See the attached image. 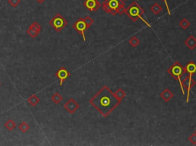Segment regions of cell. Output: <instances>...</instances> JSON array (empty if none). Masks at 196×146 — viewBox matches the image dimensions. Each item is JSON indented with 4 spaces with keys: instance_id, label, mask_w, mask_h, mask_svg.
I'll list each match as a JSON object with an SVG mask.
<instances>
[{
    "instance_id": "5bb4252c",
    "label": "cell",
    "mask_w": 196,
    "mask_h": 146,
    "mask_svg": "<svg viewBox=\"0 0 196 146\" xmlns=\"http://www.w3.org/2000/svg\"><path fill=\"white\" fill-rule=\"evenodd\" d=\"M27 102H28L31 106H32V107H35L37 104H38V103H40V98H39L36 94H33V95H32L31 97H29L27 99Z\"/></svg>"
},
{
    "instance_id": "5b68a950",
    "label": "cell",
    "mask_w": 196,
    "mask_h": 146,
    "mask_svg": "<svg viewBox=\"0 0 196 146\" xmlns=\"http://www.w3.org/2000/svg\"><path fill=\"white\" fill-rule=\"evenodd\" d=\"M49 25L56 32L59 33L68 25V21L61 14L57 13L49 22Z\"/></svg>"
},
{
    "instance_id": "9a60e30c",
    "label": "cell",
    "mask_w": 196,
    "mask_h": 146,
    "mask_svg": "<svg viewBox=\"0 0 196 146\" xmlns=\"http://www.w3.org/2000/svg\"><path fill=\"white\" fill-rule=\"evenodd\" d=\"M150 10H151V12H153L155 15H160L162 12V11H163V7H162L158 2H156V3H154L152 5Z\"/></svg>"
},
{
    "instance_id": "4316f807",
    "label": "cell",
    "mask_w": 196,
    "mask_h": 146,
    "mask_svg": "<svg viewBox=\"0 0 196 146\" xmlns=\"http://www.w3.org/2000/svg\"><path fill=\"white\" fill-rule=\"evenodd\" d=\"M163 1H164V2H165V4H166V8H167V11H168L169 15H171V12H170L169 7L168 3H167V1H166V0H163Z\"/></svg>"
},
{
    "instance_id": "ac0fdd59",
    "label": "cell",
    "mask_w": 196,
    "mask_h": 146,
    "mask_svg": "<svg viewBox=\"0 0 196 146\" xmlns=\"http://www.w3.org/2000/svg\"><path fill=\"white\" fill-rule=\"evenodd\" d=\"M114 94H115V96H116V98L118 99L119 100H120V101H121V100H123V99L124 98L126 95V92H125L122 88L117 89V90H116V91L114 93Z\"/></svg>"
},
{
    "instance_id": "d6986e66",
    "label": "cell",
    "mask_w": 196,
    "mask_h": 146,
    "mask_svg": "<svg viewBox=\"0 0 196 146\" xmlns=\"http://www.w3.org/2000/svg\"><path fill=\"white\" fill-rule=\"evenodd\" d=\"M129 43L130 44V46L135 48L138 46L139 44H140V40L138 39V38L136 37V36H133L130 39V40H129Z\"/></svg>"
},
{
    "instance_id": "4dcf8cb0",
    "label": "cell",
    "mask_w": 196,
    "mask_h": 146,
    "mask_svg": "<svg viewBox=\"0 0 196 146\" xmlns=\"http://www.w3.org/2000/svg\"><path fill=\"white\" fill-rule=\"evenodd\" d=\"M0 85H1V84H0Z\"/></svg>"
},
{
    "instance_id": "277c9868",
    "label": "cell",
    "mask_w": 196,
    "mask_h": 146,
    "mask_svg": "<svg viewBox=\"0 0 196 146\" xmlns=\"http://www.w3.org/2000/svg\"><path fill=\"white\" fill-rule=\"evenodd\" d=\"M167 72L171 76H172L175 79L178 80L180 84V88L182 89V91L183 94H185V92L184 88H182V80L181 78L184 76V74L185 73V68L180 64L179 62H175L173 65H172L168 69H167Z\"/></svg>"
},
{
    "instance_id": "484cf974",
    "label": "cell",
    "mask_w": 196,
    "mask_h": 146,
    "mask_svg": "<svg viewBox=\"0 0 196 146\" xmlns=\"http://www.w3.org/2000/svg\"><path fill=\"white\" fill-rule=\"evenodd\" d=\"M188 140L190 142V143H191L192 145H196V133H192V134H191V136L188 137Z\"/></svg>"
},
{
    "instance_id": "7402d4cb",
    "label": "cell",
    "mask_w": 196,
    "mask_h": 146,
    "mask_svg": "<svg viewBox=\"0 0 196 146\" xmlns=\"http://www.w3.org/2000/svg\"><path fill=\"white\" fill-rule=\"evenodd\" d=\"M84 21L85 24H86L87 29L90 28V27L93 25V22H94V21H93V18H92L90 16H89V15H87V16L85 17V18H84Z\"/></svg>"
},
{
    "instance_id": "f1b7e54d",
    "label": "cell",
    "mask_w": 196,
    "mask_h": 146,
    "mask_svg": "<svg viewBox=\"0 0 196 146\" xmlns=\"http://www.w3.org/2000/svg\"><path fill=\"white\" fill-rule=\"evenodd\" d=\"M123 1H127V0H123Z\"/></svg>"
},
{
    "instance_id": "44dd1931",
    "label": "cell",
    "mask_w": 196,
    "mask_h": 146,
    "mask_svg": "<svg viewBox=\"0 0 196 146\" xmlns=\"http://www.w3.org/2000/svg\"><path fill=\"white\" fill-rule=\"evenodd\" d=\"M179 26L180 28H182L183 30H186L190 26L189 21H188V19H186V18H183L181 22H179Z\"/></svg>"
},
{
    "instance_id": "6da1fadb",
    "label": "cell",
    "mask_w": 196,
    "mask_h": 146,
    "mask_svg": "<svg viewBox=\"0 0 196 146\" xmlns=\"http://www.w3.org/2000/svg\"><path fill=\"white\" fill-rule=\"evenodd\" d=\"M89 102L103 117H108L121 103L107 86H103Z\"/></svg>"
},
{
    "instance_id": "8992f818",
    "label": "cell",
    "mask_w": 196,
    "mask_h": 146,
    "mask_svg": "<svg viewBox=\"0 0 196 146\" xmlns=\"http://www.w3.org/2000/svg\"><path fill=\"white\" fill-rule=\"evenodd\" d=\"M196 85L195 81L191 79V76H187L182 80V85L184 90L187 91V97H186V103H188L190 97V91L191 89Z\"/></svg>"
},
{
    "instance_id": "8fae6325",
    "label": "cell",
    "mask_w": 196,
    "mask_h": 146,
    "mask_svg": "<svg viewBox=\"0 0 196 146\" xmlns=\"http://www.w3.org/2000/svg\"><path fill=\"white\" fill-rule=\"evenodd\" d=\"M173 97H174V94L169 88L164 89V91L160 94V97L166 102L170 101L173 98Z\"/></svg>"
},
{
    "instance_id": "7c38bea8",
    "label": "cell",
    "mask_w": 196,
    "mask_h": 146,
    "mask_svg": "<svg viewBox=\"0 0 196 146\" xmlns=\"http://www.w3.org/2000/svg\"><path fill=\"white\" fill-rule=\"evenodd\" d=\"M185 71L191 77L196 73V64L194 62H189L185 67Z\"/></svg>"
},
{
    "instance_id": "9c48e42d",
    "label": "cell",
    "mask_w": 196,
    "mask_h": 146,
    "mask_svg": "<svg viewBox=\"0 0 196 146\" xmlns=\"http://www.w3.org/2000/svg\"><path fill=\"white\" fill-rule=\"evenodd\" d=\"M83 5L90 12H96L101 7V4L98 0H85Z\"/></svg>"
},
{
    "instance_id": "f546056e",
    "label": "cell",
    "mask_w": 196,
    "mask_h": 146,
    "mask_svg": "<svg viewBox=\"0 0 196 146\" xmlns=\"http://www.w3.org/2000/svg\"><path fill=\"white\" fill-rule=\"evenodd\" d=\"M195 133H196V130H195Z\"/></svg>"
},
{
    "instance_id": "52a82bcc",
    "label": "cell",
    "mask_w": 196,
    "mask_h": 146,
    "mask_svg": "<svg viewBox=\"0 0 196 146\" xmlns=\"http://www.w3.org/2000/svg\"><path fill=\"white\" fill-rule=\"evenodd\" d=\"M72 27H73L74 29L77 33H79L80 34L82 35L84 40V41L86 40L85 31H86V30H87V28L86 24H85L84 21V18H78L77 21L73 25H72Z\"/></svg>"
},
{
    "instance_id": "ba28073f",
    "label": "cell",
    "mask_w": 196,
    "mask_h": 146,
    "mask_svg": "<svg viewBox=\"0 0 196 146\" xmlns=\"http://www.w3.org/2000/svg\"><path fill=\"white\" fill-rule=\"evenodd\" d=\"M79 107H80L79 103L74 98L69 99V100L65 103V105H64V108H65L68 113H71V114L74 113L75 112L79 109Z\"/></svg>"
},
{
    "instance_id": "e0dca14e",
    "label": "cell",
    "mask_w": 196,
    "mask_h": 146,
    "mask_svg": "<svg viewBox=\"0 0 196 146\" xmlns=\"http://www.w3.org/2000/svg\"><path fill=\"white\" fill-rule=\"evenodd\" d=\"M51 99H52V100L55 104H59L62 101V100H63V97L58 92H55L53 95L52 96Z\"/></svg>"
},
{
    "instance_id": "4fadbf2b",
    "label": "cell",
    "mask_w": 196,
    "mask_h": 146,
    "mask_svg": "<svg viewBox=\"0 0 196 146\" xmlns=\"http://www.w3.org/2000/svg\"><path fill=\"white\" fill-rule=\"evenodd\" d=\"M185 45L189 49H194L196 48V38L194 36L191 35L189 37L185 40Z\"/></svg>"
},
{
    "instance_id": "3957f363",
    "label": "cell",
    "mask_w": 196,
    "mask_h": 146,
    "mask_svg": "<svg viewBox=\"0 0 196 146\" xmlns=\"http://www.w3.org/2000/svg\"><path fill=\"white\" fill-rule=\"evenodd\" d=\"M125 13L126 14V15L130 18L131 21H133V22H136L138 19H141L147 26L150 27V25L147 22H146V20L143 19V15L145 14V10H143L142 8V7H140V5H139L136 1L132 2L127 8H126Z\"/></svg>"
},
{
    "instance_id": "2e32d148",
    "label": "cell",
    "mask_w": 196,
    "mask_h": 146,
    "mask_svg": "<svg viewBox=\"0 0 196 146\" xmlns=\"http://www.w3.org/2000/svg\"><path fill=\"white\" fill-rule=\"evenodd\" d=\"M4 126H5V128L7 130H8V131H12V130H13L16 127V123H15L12 120L9 119V120H8L6 122H5Z\"/></svg>"
},
{
    "instance_id": "83f0119b",
    "label": "cell",
    "mask_w": 196,
    "mask_h": 146,
    "mask_svg": "<svg viewBox=\"0 0 196 146\" xmlns=\"http://www.w3.org/2000/svg\"><path fill=\"white\" fill-rule=\"evenodd\" d=\"M35 1H36L38 4H42L43 2H45L46 0H35Z\"/></svg>"
},
{
    "instance_id": "603a6c76",
    "label": "cell",
    "mask_w": 196,
    "mask_h": 146,
    "mask_svg": "<svg viewBox=\"0 0 196 146\" xmlns=\"http://www.w3.org/2000/svg\"><path fill=\"white\" fill-rule=\"evenodd\" d=\"M30 28H32V29L34 30V31H35L37 32V33L40 34L41 33V29H42V26H41L38 23V22H34L32 24V25H30Z\"/></svg>"
},
{
    "instance_id": "d4e9b609",
    "label": "cell",
    "mask_w": 196,
    "mask_h": 146,
    "mask_svg": "<svg viewBox=\"0 0 196 146\" xmlns=\"http://www.w3.org/2000/svg\"><path fill=\"white\" fill-rule=\"evenodd\" d=\"M8 3L13 8H16L21 3V0H8Z\"/></svg>"
},
{
    "instance_id": "cb8c5ba5",
    "label": "cell",
    "mask_w": 196,
    "mask_h": 146,
    "mask_svg": "<svg viewBox=\"0 0 196 146\" xmlns=\"http://www.w3.org/2000/svg\"><path fill=\"white\" fill-rule=\"evenodd\" d=\"M27 34H28L29 35V36H30L31 37L33 38V39H34V38L38 36V34H39L38 33H37L36 31H34V30L32 29V28H31L30 27H29V28H28V30H27Z\"/></svg>"
},
{
    "instance_id": "ffe728a7",
    "label": "cell",
    "mask_w": 196,
    "mask_h": 146,
    "mask_svg": "<svg viewBox=\"0 0 196 146\" xmlns=\"http://www.w3.org/2000/svg\"><path fill=\"white\" fill-rule=\"evenodd\" d=\"M18 129L20 130L21 132L25 133H27V132L28 131V130L30 129V126H29L26 122H22V123L18 126Z\"/></svg>"
},
{
    "instance_id": "7a4b0ae2",
    "label": "cell",
    "mask_w": 196,
    "mask_h": 146,
    "mask_svg": "<svg viewBox=\"0 0 196 146\" xmlns=\"http://www.w3.org/2000/svg\"><path fill=\"white\" fill-rule=\"evenodd\" d=\"M102 8L106 13H110L112 15L119 14L122 15L125 13L124 1L123 0H105L102 4Z\"/></svg>"
},
{
    "instance_id": "30bf717a",
    "label": "cell",
    "mask_w": 196,
    "mask_h": 146,
    "mask_svg": "<svg viewBox=\"0 0 196 146\" xmlns=\"http://www.w3.org/2000/svg\"><path fill=\"white\" fill-rule=\"evenodd\" d=\"M71 76L70 72H68L65 67H61L55 73V76L60 80V86L63 85V83L69 76Z\"/></svg>"
}]
</instances>
